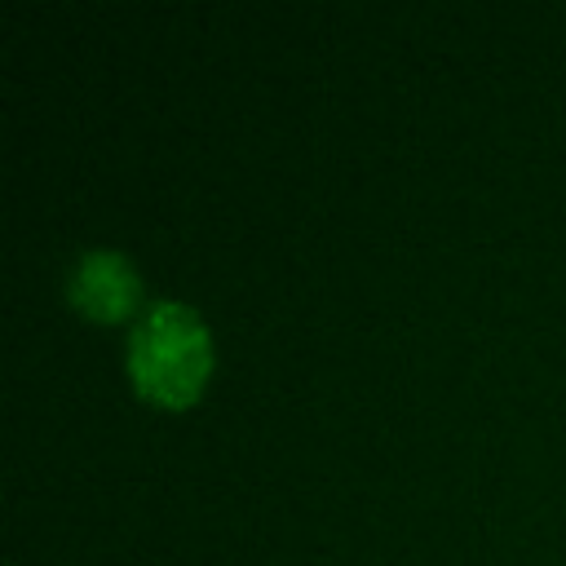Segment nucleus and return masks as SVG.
<instances>
[{
    "mask_svg": "<svg viewBox=\"0 0 566 566\" xmlns=\"http://www.w3.org/2000/svg\"><path fill=\"white\" fill-rule=\"evenodd\" d=\"M212 376V332L186 301H155L128 332V380L133 389L168 411L203 398Z\"/></svg>",
    "mask_w": 566,
    "mask_h": 566,
    "instance_id": "obj_1",
    "label": "nucleus"
},
{
    "mask_svg": "<svg viewBox=\"0 0 566 566\" xmlns=\"http://www.w3.org/2000/svg\"><path fill=\"white\" fill-rule=\"evenodd\" d=\"M66 296L88 323H124L142 310V274L124 252L88 248L71 270Z\"/></svg>",
    "mask_w": 566,
    "mask_h": 566,
    "instance_id": "obj_2",
    "label": "nucleus"
}]
</instances>
